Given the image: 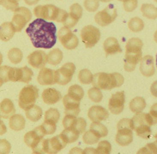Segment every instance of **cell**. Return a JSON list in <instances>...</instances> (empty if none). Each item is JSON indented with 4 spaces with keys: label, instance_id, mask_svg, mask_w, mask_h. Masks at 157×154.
<instances>
[{
    "label": "cell",
    "instance_id": "5b68a950",
    "mask_svg": "<svg viewBox=\"0 0 157 154\" xmlns=\"http://www.w3.org/2000/svg\"><path fill=\"white\" fill-rule=\"evenodd\" d=\"M132 128L137 135L145 139H149L151 134L150 127L152 124L149 113L138 112L131 119Z\"/></svg>",
    "mask_w": 157,
    "mask_h": 154
},
{
    "label": "cell",
    "instance_id": "91938a15",
    "mask_svg": "<svg viewBox=\"0 0 157 154\" xmlns=\"http://www.w3.org/2000/svg\"><path fill=\"white\" fill-rule=\"evenodd\" d=\"M15 1L17 2H18L20 1V0H15Z\"/></svg>",
    "mask_w": 157,
    "mask_h": 154
},
{
    "label": "cell",
    "instance_id": "60d3db41",
    "mask_svg": "<svg viewBox=\"0 0 157 154\" xmlns=\"http://www.w3.org/2000/svg\"><path fill=\"white\" fill-rule=\"evenodd\" d=\"M89 98L95 103H99L101 101L103 96L101 90L97 87H92L88 92Z\"/></svg>",
    "mask_w": 157,
    "mask_h": 154
},
{
    "label": "cell",
    "instance_id": "c3c4849f",
    "mask_svg": "<svg viewBox=\"0 0 157 154\" xmlns=\"http://www.w3.org/2000/svg\"><path fill=\"white\" fill-rule=\"evenodd\" d=\"M138 6L137 0H124L123 7L127 12H131L135 10Z\"/></svg>",
    "mask_w": 157,
    "mask_h": 154
},
{
    "label": "cell",
    "instance_id": "8fae6325",
    "mask_svg": "<svg viewBox=\"0 0 157 154\" xmlns=\"http://www.w3.org/2000/svg\"><path fill=\"white\" fill-rule=\"evenodd\" d=\"M117 10L113 4L108 5L105 9L96 14L94 20L101 26H105L113 23L117 17Z\"/></svg>",
    "mask_w": 157,
    "mask_h": 154
},
{
    "label": "cell",
    "instance_id": "83f0119b",
    "mask_svg": "<svg viewBox=\"0 0 157 154\" xmlns=\"http://www.w3.org/2000/svg\"><path fill=\"white\" fill-rule=\"evenodd\" d=\"M25 114L28 120L33 122H36L42 118L43 110L39 106L34 105L25 111Z\"/></svg>",
    "mask_w": 157,
    "mask_h": 154
},
{
    "label": "cell",
    "instance_id": "4fadbf2b",
    "mask_svg": "<svg viewBox=\"0 0 157 154\" xmlns=\"http://www.w3.org/2000/svg\"><path fill=\"white\" fill-rule=\"evenodd\" d=\"M65 129L70 128L77 131L80 134L83 133L86 130L87 123L82 118H77L75 116L66 115L62 120Z\"/></svg>",
    "mask_w": 157,
    "mask_h": 154
},
{
    "label": "cell",
    "instance_id": "db71d44e",
    "mask_svg": "<svg viewBox=\"0 0 157 154\" xmlns=\"http://www.w3.org/2000/svg\"><path fill=\"white\" fill-rule=\"evenodd\" d=\"M154 40L157 43V30L155 32L154 34Z\"/></svg>",
    "mask_w": 157,
    "mask_h": 154
},
{
    "label": "cell",
    "instance_id": "f5cc1de1",
    "mask_svg": "<svg viewBox=\"0 0 157 154\" xmlns=\"http://www.w3.org/2000/svg\"><path fill=\"white\" fill-rule=\"evenodd\" d=\"M24 1L27 5L32 6L37 4L40 0H24Z\"/></svg>",
    "mask_w": 157,
    "mask_h": 154
},
{
    "label": "cell",
    "instance_id": "836d02e7",
    "mask_svg": "<svg viewBox=\"0 0 157 154\" xmlns=\"http://www.w3.org/2000/svg\"><path fill=\"white\" fill-rule=\"evenodd\" d=\"M68 95L73 99L80 101L84 96V92L81 87L75 84L69 88Z\"/></svg>",
    "mask_w": 157,
    "mask_h": 154
},
{
    "label": "cell",
    "instance_id": "9f6ffc18",
    "mask_svg": "<svg viewBox=\"0 0 157 154\" xmlns=\"http://www.w3.org/2000/svg\"><path fill=\"white\" fill-rule=\"evenodd\" d=\"M154 138H155V139H156V140H157V133L155 135V136H154Z\"/></svg>",
    "mask_w": 157,
    "mask_h": 154
},
{
    "label": "cell",
    "instance_id": "9a60e30c",
    "mask_svg": "<svg viewBox=\"0 0 157 154\" xmlns=\"http://www.w3.org/2000/svg\"><path fill=\"white\" fill-rule=\"evenodd\" d=\"M125 95L124 91L117 92L113 94L109 99L108 107L111 113L118 115L124 110V107Z\"/></svg>",
    "mask_w": 157,
    "mask_h": 154
},
{
    "label": "cell",
    "instance_id": "52a82bcc",
    "mask_svg": "<svg viewBox=\"0 0 157 154\" xmlns=\"http://www.w3.org/2000/svg\"><path fill=\"white\" fill-rule=\"evenodd\" d=\"M38 93V88L32 85H28L24 87L19 95L20 107L26 111L34 106L39 96Z\"/></svg>",
    "mask_w": 157,
    "mask_h": 154
},
{
    "label": "cell",
    "instance_id": "74e56055",
    "mask_svg": "<svg viewBox=\"0 0 157 154\" xmlns=\"http://www.w3.org/2000/svg\"><path fill=\"white\" fill-rule=\"evenodd\" d=\"M93 77L94 75L88 69H83L79 73V80L82 84H90L92 83Z\"/></svg>",
    "mask_w": 157,
    "mask_h": 154
},
{
    "label": "cell",
    "instance_id": "94428289",
    "mask_svg": "<svg viewBox=\"0 0 157 154\" xmlns=\"http://www.w3.org/2000/svg\"><path fill=\"white\" fill-rule=\"evenodd\" d=\"M155 2H157V0H154Z\"/></svg>",
    "mask_w": 157,
    "mask_h": 154
},
{
    "label": "cell",
    "instance_id": "d6a6232c",
    "mask_svg": "<svg viewBox=\"0 0 157 154\" xmlns=\"http://www.w3.org/2000/svg\"><path fill=\"white\" fill-rule=\"evenodd\" d=\"M60 134L67 144H71L76 142L78 139L80 135L77 131L70 128L65 129Z\"/></svg>",
    "mask_w": 157,
    "mask_h": 154
},
{
    "label": "cell",
    "instance_id": "277c9868",
    "mask_svg": "<svg viewBox=\"0 0 157 154\" xmlns=\"http://www.w3.org/2000/svg\"><path fill=\"white\" fill-rule=\"evenodd\" d=\"M33 11L37 18L59 23L63 22L68 14L66 11L52 4L36 6Z\"/></svg>",
    "mask_w": 157,
    "mask_h": 154
},
{
    "label": "cell",
    "instance_id": "f6af8a7d",
    "mask_svg": "<svg viewBox=\"0 0 157 154\" xmlns=\"http://www.w3.org/2000/svg\"><path fill=\"white\" fill-rule=\"evenodd\" d=\"M137 154H157V140L153 143L147 144L138 151Z\"/></svg>",
    "mask_w": 157,
    "mask_h": 154
},
{
    "label": "cell",
    "instance_id": "4316f807",
    "mask_svg": "<svg viewBox=\"0 0 157 154\" xmlns=\"http://www.w3.org/2000/svg\"><path fill=\"white\" fill-rule=\"evenodd\" d=\"M25 125V119L21 114H15L10 118V127L13 131H21L24 129Z\"/></svg>",
    "mask_w": 157,
    "mask_h": 154
},
{
    "label": "cell",
    "instance_id": "1f68e13d",
    "mask_svg": "<svg viewBox=\"0 0 157 154\" xmlns=\"http://www.w3.org/2000/svg\"><path fill=\"white\" fill-rule=\"evenodd\" d=\"M13 68L10 66L4 65L0 68V78L1 85L7 82H12Z\"/></svg>",
    "mask_w": 157,
    "mask_h": 154
},
{
    "label": "cell",
    "instance_id": "681fc988",
    "mask_svg": "<svg viewBox=\"0 0 157 154\" xmlns=\"http://www.w3.org/2000/svg\"><path fill=\"white\" fill-rule=\"evenodd\" d=\"M1 153L7 154L10 153L11 149V145L10 143L6 139H2L0 142Z\"/></svg>",
    "mask_w": 157,
    "mask_h": 154
},
{
    "label": "cell",
    "instance_id": "6f0895ef",
    "mask_svg": "<svg viewBox=\"0 0 157 154\" xmlns=\"http://www.w3.org/2000/svg\"><path fill=\"white\" fill-rule=\"evenodd\" d=\"M156 66H157V55H156Z\"/></svg>",
    "mask_w": 157,
    "mask_h": 154
},
{
    "label": "cell",
    "instance_id": "30bf717a",
    "mask_svg": "<svg viewBox=\"0 0 157 154\" xmlns=\"http://www.w3.org/2000/svg\"><path fill=\"white\" fill-rule=\"evenodd\" d=\"M58 37L59 40L66 49H75L78 46V38L68 27L64 26L60 28Z\"/></svg>",
    "mask_w": 157,
    "mask_h": 154
},
{
    "label": "cell",
    "instance_id": "9c48e42d",
    "mask_svg": "<svg viewBox=\"0 0 157 154\" xmlns=\"http://www.w3.org/2000/svg\"><path fill=\"white\" fill-rule=\"evenodd\" d=\"M101 32L97 27L92 25L84 26L81 32V37L86 48H91L99 42Z\"/></svg>",
    "mask_w": 157,
    "mask_h": 154
},
{
    "label": "cell",
    "instance_id": "44dd1931",
    "mask_svg": "<svg viewBox=\"0 0 157 154\" xmlns=\"http://www.w3.org/2000/svg\"><path fill=\"white\" fill-rule=\"evenodd\" d=\"M140 71L144 76L149 77L155 74L154 59L150 55H147L141 59Z\"/></svg>",
    "mask_w": 157,
    "mask_h": 154
},
{
    "label": "cell",
    "instance_id": "f1b7e54d",
    "mask_svg": "<svg viewBox=\"0 0 157 154\" xmlns=\"http://www.w3.org/2000/svg\"><path fill=\"white\" fill-rule=\"evenodd\" d=\"M63 58L62 51L58 48L54 49L48 54L47 62L50 65H58L62 61Z\"/></svg>",
    "mask_w": 157,
    "mask_h": 154
},
{
    "label": "cell",
    "instance_id": "4dcf8cb0",
    "mask_svg": "<svg viewBox=\"0 0 157 154\" xmlns=\"http://www.w3.org/2000/svg\"><path fill=\"white\" fill-rule=\"evenodd\" d=\"M146 107V101L141 97H136L129 103V108L133 112H140Z\"/></svg>",
    "mask_w": 157,
    "mask_h": 154
},
{
    "label": "cell",
    "instance_id": "5bb4252c",
    "mask_svg": "<svg viewBox=\"0 0 157 154\" xmlns=\"http://www.w3.org/2000/svg\"><path fill=\"white\" fill-rule=\"evenodd\" d=\"M67 144L60 134L50 139H44L45 154H56L66 147Z\"/></svg>",
    "mask_w": 157,
    "mask_h": 154
},
{
    "label": "cell",
    "instance_id": "11a10c76",
    "mask_svg": "<svg viewBox=\"0 0 157 154\" xmlns=\"http://www.w3.org/2000/svg\"><path fill=\"white\" fill-rule=\"evenodd\" d=\"M99 1L102 2H108L113 1V0H99Z\"/></svg>",
    "mask_w": 157,
    "mask_h": 154
},
{
    "label": "cell",
    "instance_id": "f907efd6",
    "mask_svg": "<svg viewBox=\"0 0 157 154\" xmlns=\"http://www.w3.org/2000/svg\"><path fill=\"white\" fill-rule=\"evenodd\" d=\"M153 125L157 124V103L151 106L149 113Z\"/></svg>",
    "mask_w": 157,
    "mask_h": 154
},
{
    "label": "cell",
    "instance_id": "2e32d148",
    "mask_svg": "<svg viewBox=\"0 0 157 154\" xmlns=\"http://www.w3.org/2000/svg\"><path fill=\"white\" fill-rule=\"evenodd\" d=\"M45 136L41 125L25 134L24 141L26 144L32 149L34 148Z\"/></svg>",
    "mask_w": 157,
    "mask_h": 154
},
{
    "label": "cell",
    "instance_id": "ffe728a7",
    "mask_svg": "<svg viewBox=\"0 0 157 154\" xmlns=\"http://www.w3.org/2000/svg\"><path fill=\"white\" fill-rule=\"evenodd\" d=\"M56 71L47 68H42L37 77V81L41 85H52L56 83Z\"/></svg>",
    "mask_w": 157,
    "mask_h": 154
},
{
    "label": "cell",
    "instance_id": "7dc6e473",
    "mask_svg": "<svg viewBox=\"0 0 157 154\" xmlns=\"http://www.w3.org/2000/svg\"><path fill=\"white\" fill-rule=\"evenodd\" d=\"M99 0H85L84 7L86 10L90 12H94L99 8Z\"/></svg>",
    "mask_w": 157,
    "mask_h": 154
},
{
    "label": "cell",
    "instance_id": "d6986e66",
    "mask_svg": "<svg viewBox=\"0 0 157 154\" xmlns=\"http://www.w3.org/2000/svg\"><path fill=\"white\" fill-rule=\"evenodd\" d=\"M88 116L92 121L100 122L106 120L109 117V114L107 110L100 106H94L90 108Z\"/></svg>",
    "mask_w": 157,
    "mask_h": 154
},
{
    "label": "cell",
    "instance_id": "ab89813d",
    "mask_svg": "<svg viewBox=\"0 0 157 154\" xmlns=\"http://www.w3.org/2000/svg\"><path fill=\"white\" fill-rule=\"evenodd\" d=\"M56 124L52 121L44 120L41 126L45 135L55 133L56 130Z\"/></svg>",
    "mask_w": 157,
    "mask_h": 154
},
{
    "label": "cell",
    "instance_id": "e575fe53",
    "mask_svg": "<svg viewBox=\"0 0 157 154\" xmlns=\"http://www.w3.org/2000/svg\"><path fill=\"white\" fill-rule=\"evenodd\" d=\"M8 57L10 61L13 64H18L22 60L23 54L20 49L13 48L9 51Z\"/></svg>",
    "mask_w": 157,
    "mask_h": 154
},
{
    "label": "cell",
    "instance_id": "7bdbcfd3",
    "mask_svg": "<svg viewBox=\"0 0 157 154\" xmlns=\"http://www.w3.org/2000/svg\"><path fill=\"white\" fill-rule=\"evenodd\" d=\"M112 150V146L107 141H101L98 144L97 148L95 149V154H110Z\"/></svg>",
    "mask_w": 157,
    "mask_h": 154
},
{
    "label": "cell",
    "instance_id": "7c38bea8",
    "mask_svg": "<svg viewBox=\"0 0 157 154\" xmlns=\"http://www.w3.org/2000/svg\"><path fill=\"white\" fill-rule=\"evenodd\" d=\"M76 71V66L72 63H65L60 69L56 71V83L66 85L71 81Z\"/></svg>",
    "mask_w": 157,
    "mask_h": 154
},
{
    "label": "cell",
    "instance_id": "6da1fadb",
    "mask_svg": "<svg viewBox=\"0 0 157 154\" xmlns=\"http://www.w3.org/2000/svg\"><path fill=\"white\" fill-rule=\"evenodd\" d=\"M56 31L53 22L38 18L29 25L25 32L35 47L49 49L56 43Z\"/></svg>",
    "mask_w": 157,
    "mask_h": 154
},
{
    "label": "cell",
    "instance_id": "484cf974",
    "mask_svg": "<svg viewBox=\"0 0 157 154\" xmlns=\"http://www.w3.org/2000/svg\"><path fill=\"white\" fill-rule=\"evenodd\" d=\"M33 72L27 66L17 69V82L28 83L32 80Z\"/></svg>",
    "mask_w": 157,
    "mask_h": 154
},
{
    "label": "cell",
    "instance_id": "d590c367",
    "mask_svg": "<svg viewBox=\"0 0 157 154\" xmlns=\"http://www.w3.org/2000/svg\"><path fill=\"white\" fill-rule=\"evenodd\" d=\"M90 130L93 132L100 138L104 137L108 134L107 128L100 122H93L90 126Z\"/></svg>",
    "mask_w": 157,
    "mask_h": 154
},
{
    "label": "cell",
    "instance_id": "ee69618b",
    "mask_svg": "<svg viewBox=\"0 0 157 154\" xmlns=\"http://www.w3.org/2000/svg\"><path fill=\"white\" fill-rule=\"evenodd\" d=\"M60 118V113L57 109L51 108L45 113L44 120L52 121L57 123Z\"/></svg>",
    "mask_w": 157,
    "mask_h": 154
},
{
    "label": "cell",
    "instance_id": "7402d4cb",
    "mask_svg": "<svg viewBox=\"0 0 157 154\" xmlns=\"http://www.w3.org/2000/svg\"><path fill=\"white\" fill-rule=\"evenodd\" d=\"M103 48L106 56L121 53L122 50L116 38L114 37L107 38L104 42Z\"/></svg>",
    "mask_w": 157,
    "mask_h": 154
},
{
    "label": "cell",
    "instance_id": "d4e9b609",
    "mask_svg": "<svg viewBox=\"0 0 157 154\" xmlns=\"http://www.w3.org/2000/svg\"><path fill=\"white\" fill-rule=\"evenodd\" d=\"M16 33L12 23L5 22L1 25L0 38L4 42H8L13 37Z\"/></svg>",
    "mask_w": 157,
    "mask_h": 154
},
{
    "label": "cell",
    "instance_id": "816d5d0a",
    "mask_svg": "<svg viewBox=\"0 0 157 154\" xmlns=\"http://www.w3.org/2000/svg\"><path fill=\"white\" fill-rule=\"evenodd\" d=\"M150 91L153 96L157 98V81L152 83L151 86Z\"/></svg>",
    "mask_w": 157,
    "mask_h": 154
},
{
    "label": "cell",
    "instance_id": "8d00e7d4",
    "mask_svg": "<svg viewBox=\"0 0 157 154\" xmlns=\"http://www.w3.org/2000/svg\"><path fill=\"white\" fill-rule=\"evenodd\" d=\"M128 26L130 31L134 33H138L144 29V23L140 18L136 17L128 21Z\"/></svg>",
    "mask_w": 157,
    "mask_h": 154
},
{
    "label": "cell",
    "instance_id": "f35d334b",
    "mask_svg": "<svg viewBox=\"0 0 157 154\" xmlns=\"http://www.w3.org/2000/svg\"><path fill=\"white\" fill-rule=\"evenodd\" d=\"M82 7L78 3H74L70 8V16L76 21L78 22L82 15Z\"/></svg>",
    "mask_w": 157,
    "mask_h": 154
},
{
    "label": "cell",
    "instance_id": "e0dca14e",
    "mask_svg": "<svg viewBox=\"0 0 157 154\" xmlns=\"http://www.w3.org/2000/svg\"><path fill=\"white\" fill-rule=\"evenodd\" d=\"M28 63L35 69H41L47 62V55L43 51H33L27 57Z\"/></svg>",
    "mask_w": 157,
    "mask_h": 154
},
{
    "label": "cell",
    "instance_id": "7a4b0ae2",
    "mask_svg": "<svg viewBox=\"0 0 157 154\" xmlns=\"http://www.w3.org/2000/svg\"><path fill=\"white\" fill-rule=\"evenodd\" d=\"M143 44L141 39L137 38H130L125 47L124 69L126 71H135L137 64L142 59Z\"/></svg>",
    "mask_w": 157,
    "mask_h": 154
},
{
    "label": "cell",
    "instance_id": "ba28073f",
    "mask_svg": "<svg viewBox=\"0 0 157 154\" xmlns=\"http://www.w3.org/2000/svg\"><path fill=\"white\" fill-rule=\"evenodd\" d=\"M32 19V12L28 8L19 7L14 12L11 22L18 33L21 32Z\"/></svg>",
    "mask_w": 157,
    "mask_h": 154
},
{
    "label": "cell",
    "instance_id": "cb8c5ba5",
    "mask_svg": "<svg viewBox=\"0 0 157 154\" xmlns=\"http://www.w3.org/2000/svg\"><path fill=\"white\" fill-rule=\"evenodd\" d=\"M16 112L14 104L11 99H5L0 105L1 118L7 119L12 117Z\"/></svg>",
    "mask_w": 157,
    "mask_h": 154
},
{
    "label": "cell",
    "instance_id": "8992f818",
    "mask_svg": "<svg viewBox=\"0 0 157 154\" xmlns=\"http://www.w3.org/2000/svg\"><path fill=\"white\" fill-rule=\"evenodd\" d=\"M117 133L116 142L119 145L126 146L132 143L133 140L131 120L123 119L117 124Z\"/></svg>",
    "mask_w": 157,
    "mask_h": 154
},
{
    "label": "cell",
    "instance_id": "ac0fdd59",
    "mask_svg": "<svg viewBox=\"0 0 157 154\" xmlns=\"http://www.w3.org/2000/svg\"><path fill=\"white\" fill-rule=\"evenodd\" d=\"M63 103L65 107L66 115H71L77 117L80 111V101H77L71 98L68 94L64 96Z\"/></svg>",
    "mask_w": 157,
    "mask_h": 154
},
{
    "label": "cell",
    "instance_id": "bcb514c9",
    "mask_svg": "<svg viewBox=\"0 0 157 154\" xmlns=\"http://www.w3.org/2000/svg\"><path fill=\"white\" fill-rule=\"evenodd\" d=\"M0 4L6 10L14 12L16 9L19 8L18 2L15 0H1Z\"/></svg>",
    "mask_w": 157,
    "mask_h": 154
},
{
    "label": "cell",
    "instance_id": "603a6c76",
    "mask_svg": "<svg viewBox=\"0 0 157 154\" xmlns=\"http://www.w3.org/2000/svg\"><path fill=\"white\" fill-rule=\"evenodd\" d=\"M62 98L59 91L55 88H49L45 89L42 94L44 102L48 105H53L59 101Z\"/></svg>",
    "mask_w": 157,
    "mask_h": 154
},
{
    "label": "cell",
    "instance_id": "b9f144b4",
    "mask_svg": "<svg viewBox=\"0 0 157 154\" xmlns=\"http://www.w3.org/2000/svg\"><path fill=\"white\" fill-rule=\"evenodd\" d=\"M100 138L90 130L86 132L82 136L83 142L88 145H93L96 144L100 140Z\"/></svg>",
    "mask_w": 157,
    "mask_h": 154
},
{
    "label": "cell",
    "instance_id": "f546056e",
    "mask_svg": "<svg viewBox=\"0 0 157 154\" xmlns=\"http://www.w3.org/2000/svg\"><path fill=\"white\" fill-rule=\"evenodd\" d=\"M140 10L144 17L150 20H155L157 18V8L150 4H143Z\"/></svg>",
    "mask_w": 157,
    "mask_h": 154
},
{
    "label": "cell",
    "instance_id": "680465c9",
    "mask_svg": "<svg viewBox=\"0 0 157 154\" xmlns=\"http://www.w3.org/2000/svg\"><path fill=\"white\" fill-rule=\"evenodd\" d=\"M118 1H119L123 2L124 1V0H118Z\"/></svg>",
    "mask_w": 157,
    "mask_h": 154
},
{
    "label": "cell",
    "instance_id": "3957f363",
    "mask_svg": "<svg viewBox=\"0 0 157 154\" xmlns=\"http://www.w3.org/2000/svg\"><path fill=\"white\" fill-rule=\"evenodd\" d=\"M124 76L118 73L100 72L94 75L92 85L99 89L109 90L120 87L124 83Z\"/></svg>",
    "mask_w": 157,
    "mask_h": 154
}]
</instances>
